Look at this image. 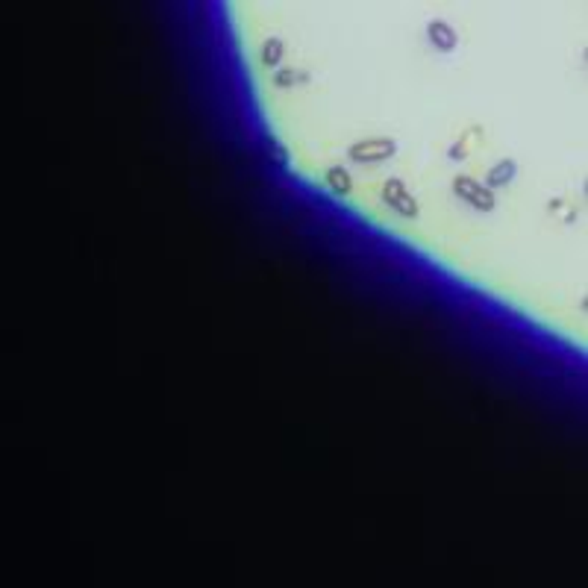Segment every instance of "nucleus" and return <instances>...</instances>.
<instances>
[{
    "label": "nucleus",
    "mask_w": 588,
    "mask_h": 588,
    "mask_svg": "<svg viewBox=\"0 0 588 588\" xmlns=\"http://www.w3.org/2000/svg\"><path fill=\"white\" fill-rule=\"evenodd\" d=\"M397 151V144L391 139H365V141H356L350 144V159L353 162H365V165H373V162H385L391 159Z\"/></svg>",
    "instance_id": "obj_1"
},
{
    "label": "nucleus",
    "mask_w": 588,
    "mask_h": 588,
    "mask_svg": "<svg viewBox=\"0 0 588 588\" xmlns=\"http://www.w3.org/2000/svg\"><path fill=\"white\" fill-rule=\"evenodd\" d=\"M453 191L459 194V200H468L473 209H480V212H492L494 209L492 188H485L482 183H477V179H471V177H456L453 179Z\"/></svg>",
    "instance_id": "obj_2"
},
{
    "label": "nucleus",
    "mask_w": 588,
    "mask_h": 588,
    "mask_svg": "<svg viewBox=\"0 0 588 588\" xmlns=\"http://www.w3.org/2000/svg\"><path fill=\"white\" fill-rule=\"evenodd\" d=\"M383 200L397 212V215H403V218H418V203H415V198L409 191H406V186H403V179H388V183L383 186Z\"/></svg>",
    "instance_id": "obj_3"
},
{
    "label": "nucleus",
    "mask_w": 588,
    "mask_h": 588,
    "mask_svg": "<svg viewBox=\"0 0 588 588\" xmlns=\"http://www.w3.org/2000/svg\"><path fill=\"white\" fill-rule=\"evenodd\" d=\"M427 32H430V41L438 47V51H445V53H450L453 47H456V32H453V27L450 24H445V21H433L430 27H427Z\"/></svg>",
    "instance_id": "obj_4"
},
{
    "label": "nucleus",
    "mask_w": 588,
    "mask_h": 588,
    "mask_svg": "<svg viewBox=\"0 0 588 588\" xmlns=\"http://www.w3.org/2000/svg\"><path fill=\"white\" fill-rule=\"evenodd\" d=\"M515 162L512 159H503L497 162V165L485 174V188H497V186H509L512 183V177H515Z\"/></svg>",
    "instance_id": "obj_5"
},
{
    "label": "nucleus",
    "mask_w": 588,
    "mask_h": 588,
    "mask_svg": "<svg viewBox=\"0 0 588 588\" xmlns=\"http://www.w3.org/2000/svg\"><path fill=\"white\" fill-rule=\"evenodd\" d=\"M326 183H330V188L335 194H341V198L353 191V179H350L347 168H341V165H333L330 171H326Z\"/></svg>",
    "instance_id": "obj_6"
},
{
    "label": "nucleus",
    "mask_w": 588,
    "mask_h": 588,
    "mask_svg": "<svg viewBox=\"0 0 588 588\" xmlns=\"http://www.w3.org/2000/svg\"><path fill=\"white\" fill-rule=\"evenodd\" d=\"M262 62L268 65V68H276V65L283 62V41L280 39H268L262 44Z\"/></svg>",
    "instance_id": "obj_7"
},
{
    "label": "nucleus",
    "mask_w": 588,
    "mask_h": 588,
    "mask_svg": "<svg viewBox=\"0 0 588 588\" xmlns=\"http://www.w3.org/2000/svg\"><path fill=\"white\" fill-rule=\"evenodd\" d=\"M265 151H268L271 162H276L280 168H288V151H286V147L276 141L274 136H265Z\"/></svg>",
    "instance_id": "obj_8"
},
{
    "label": "nucleus",
    "mask_w": 588,
    "mask_h": 588,
    "mask_svg": "<svg viewBox=\"0 0 588 588\" xmlns=\"http://www.w3.org/2000/svg\"><path fill=\"white\" fill-rule=\"evenodd\" d=\"M294 79H309V74H294L291 68H280L274 74V83L280 86V89H288V86H294Z\"/></svg>",
    "instance_id": "obj_9"
},
{
    "label": "nucleus",
    "mask_w": 588,
    "mask_h": 588,
    "mask_svg": "<svg viewBox=\"0 0 588 588\" xmlns=\"http://www.w3.org/2000/svg\"><path fill=\"white\" fill-rule=\"evenodd\" d=\"M462 156H465V147H462V144H456L453 151H450V159H462Z\"/></svg>",
    "instance_id": "obj_10"
}]
</instances>
